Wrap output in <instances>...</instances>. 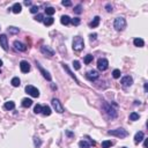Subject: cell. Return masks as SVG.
<instances>
[{
    "label": "cell",
    "mask_w": 148,
    "mask_h": 148,
    "mask_svg": "<svg viewBox=\"0 0 148 148\" xmlns=\"http://www.w3.org/2000/svg\"><path fill=\"white\" fill-rule=\"evenodd\" d=\"M87 79H89L90 81H95V80H97V79L100 78V74L97 71H95V70H92V71H89V72L87 73Z\"/></svg>",
    "instance_id": "cell-13"
},
{
    "label": "cell",
    "mask_w": 148,
    "mask_h": 148,
    "mask_svg": "<svg viewBox=\"0 0 148 148\" xmlns=\"http://www.w3.org/2000/svg\"><path fill=\"white\" fill-rule=\"evenodd\" d=\"M112 76H113L114 79H119V78H120V71H119V70H114L113 72H112Z\"/></svg>",
    "instance_id": "cell-35"
},
{
    "label": "cell",
    "mask_w": 148,
    "mask_h": 148,
    "mask_svg": "<svg viewBox=\"0 0 148 148\" xmlns=\"http://www.w3.org/2000/svg\"><path fill=\"white\" fill-rule=\"evenodd\" d=\"M93 59H94V57H93L92 54H87V56L85 57V64H86V65L90 64L93 61Z\"/></svg>",
    "instance_id": "cell-28"
},
{
    "label": "cell",
    "mask_w": 148,
    "mask_h": 148,
    "mask_svg": "<svg viewBox=\"0 0 148 148\" xmlns=\"http://www.w3.org/2000/svg\"><path fill=\"white\" fill-rule=\"evenodd\" d=\"M36 64H37V67H38V68H39V72H40V73H42V75H43V76H44V78H45V79H46V80H47V81H51V79H52V78H51V75H50V73H49V72H47V71H45V70H44V68H43V67H42V66H40V65H39V64H38V63H37V61H36Z\"/></svg>",
    "instance_id": "cell-15"
},
{
    "label": "cell",
    "mask_w": 148,
    "mask_h": 148,
    "mask_svg": "<svg viewBox=\"0 0 148 148\" xmlns=\"http://www.w3.org/2000/svg\"><path fill=\"white\" fill-rule=\"evenodd\" d=\"M95 145H96V142L90 139L89 137H86V139L81 140V141L79 142V146L81 148H89L90 146H95Z\"/></svg>",
    "instance_id": "cell-4"
},
{
    "label": "cell",
    "mask_w": 148,
    "mask_h": 148,
    "mask_svg": "<svg viewBox=\"0 0 148 148\" xmlns=\"http://www.w3.org/2000/svg\"><path fill=\"white\" fill-rule=\"evenodd\" d=\"M11 83H12V86H13V87H19V86L21 85V81H20V79H19L18 76H14V78L12 79Z\"/></svg>",
    "instance_id": "cell-26"
},
{
    "label": "cell",
    "mask_w": 148,
    "mask_h": 148,
    "mask_svg": "<svg viewBox=\"0 0 148 148\" xmlns=\"http://www.w3.org/2000/svg\"><path fill=\"white\" fill-rule=\"evenodd\" d=\"M43 20H44V16H43V14H37V15L35 16V21H37V22H42Z\"/></svg>",
    "instance_id": "cell-36"
},
{
    "label": "cell",
    "mask_w": 148,
    "mask_h": 148,
    "mask_svg": "<svg viewBox=\"0 0 148 148\" xmlns=\"http://www.w3.org/2000/svg\"><path fill=\"white\" fill-rule=\"evenodd\" d=\"M51 108L50 106H47V105H45V106H42V113L44 114V116H50L51 114Z\"/></svg>",
    "instance_id": "cell-25"
},
{
    "label": "cell",
    "mask_w": 148,
    "mask_h": 148,
    "mask_svg": "<svg viewBox=\"0 0 148 148\" xmlns=\"http://www.w3.org/2000/svg\"><path fill=\"white\" fill-rule=\"evenodd\" d=\"M51 103H52V106H53V109H54V110H56L57 112H58V113H63V112H64V106L61 105V103L59 102V100L52 98Z\"/></svg>",
    "instance_id": "cell-8"
},
{
    "label": "cell",
    "mask_w": 148,
    "mask_h": 148,
    "mask_svg": "<svg viewBox=\"0 0 148 148\" xmlns=\"http://www.w3.org/2000/svg\"><path fill=\"white\" fill-rule=\"evenodd\" d=\"M8 31L11 32V34H19V31H20V29L16 27H9L8 28Z\"/></svg>",
    "instance_id": "cell-34"
},
{
    "label": "cell",
    "mask_w": 148,
    "mask_h": 148,
    "mask_svg": "<svg viewBox=\"0 0 148 148\" xmlns=\"http://www.w3.org/2000/svg\"><path fill=\"white\" fill-rule=\"evenodd\" d=\"M40 52H42L43 54H45V56H47V57H53V54H54L53 50H52L50 46H46V45L40 46Z\"/></svg>",
    "instance_id": "cell-9"
},
{
    "label": "cell",
    "mask_w": 148,
    "mask_h": 148,
    "mask_svg": "<svg viewBox=\"0 0 148 148\" xmlns=\"http://www.w3.org/2000/svg\"><path fill=\"white\" fill-rule=\"evenodd\" d=\"M144 147H145V148L147 147V140H145V142H144Z\"/></svg>",
    "instance_id": "cell-45"
},
{
    "label": "cell",
    "mask_w": 148,
    "mask_h": 148,
    "mask_svg": "<svg viewBox=\"0 0 148 148\" xmlns=\"http://www.w3.org/2000/svg\"><path fill=\"white\" fill-rule=\"evenodd\" d=\"M81 22L80 18H74V19H71V23H72L73 26H79Z\"/></svg>",
    "instance_id": "cell-33"
},
{
    "label": "cell",
    "mask_w": 148,
    "mask_h": 148,
    "mask_svg": "<svg viewBox=\"0 0 148 148\" xmlns=\"http://www.w3.org/2000/svg\"><path fill=\"white\" fill-rule=\"evenodd\" d=\"M20 70L22 73H28L30 71V64L26 60H22L20 63Z\"/></svg>",
    "instance_id": "cell-14"
},
{
    "label": "cell",
    "mask_w": 148,
    "mask_h": 148,
    "mask_svg": "<svg viewBox=\"0 0 148 148\" xmlns=\"http://www.w3.org/2000/svg\"><path fill=\"white\" fill-rule=\"evenodd\" d=\"M103 109H104V111H105L106 113H108L109 116L111 117V118H116V117H117V111L114 110L113 108H112L111 104H109V103H103Z\"/></svg>",
    "instance_id": "cell-5"
},
{
    "label": "cell",
    "mask_w": 148,
    "mask_h": 148,
    "mask_svg": "<svg viewBox=\"0 0 148 148\" xmlns=\"http://www.w3.org/2000/svg\"><path fill=\"white\" fill-rule=\"evenodd\" d=\"M109 67V61L108 59L105 58H100L98 61H97V68H98L100 71H105L108 70Z\"/></svg>",
    "instance_id": "cell-7"
},
{
    "label": "cell",
    "mask_w": 148,
    "mask_h": 148,
    "mask_svg": "<svg viewBox=\"0 0 148 148\" xmlns=\"http://www.w3.org/2000/svg\"><path fill=\"white\" fill-rule=\"evenodd\" d=\"M123 148H126V147H123Z\"/></svg>",
    "instance_id": "cell-47"
},
{
    "label": "cell",
    "mask_w": 148,
    "mask_h": 148,
    "mask_svg": "<svg viewBox=\"0 0 148 148\" xmlns=\"http://www.w3.org/2000/svg\"><path fill=\"white\" fill-rule=\"evenodd\" d=\"M5 109H6V110H13L14 108H15V103H14L13 101H8V102H6V103H5Z\"/></svg>",
    "instance_id": "cell-23"
},
{
    "label": "cell",
    "mask_w": 148,
    "mask_h": 148,
    "mask_svg": "<svg viewBox=\"0 0 148 148\" xmlns=\"http://www.w3.org/2000/svg\"><path fill=\"white\" fill-rule=\"evenodd\" d=\"M53 22H54V19L52 18V16H49V18H45L44 20H43V23H44L46 27H49V26H51V24H53Z\"/></svg>",
    "instance_id": "cell-21"
},
{
    "label": "cell",
    "mask_w": 148,
    "mask_h": 148,
    "mask_svg": "<svg viewBox=\"0 0 148 148\" xmlns=\"http://www.w3.org/2000/svg\"><path fill=\"white\" fill-rule=\"evenodd\" d=\"M144 139H145V134H144V132H141V131L137 132V134L134 135V142H135V144H139V142H141Z\"/></svg>",
    "instance_id": "cell-16"
},
{
    "label": "cell",
    "mask_w": 148,
    "mask_h": 148,
    "mask_svg": "<svg viewBox=\"0 0 148 148\" xmlns=\"http://www.w3.org/2000/svg\"><path fill=\"white\" fill-rule=\"evenodd\" d=\"M74 13L75 14H81L82 13V6H81V5H76V6L74 7Z\"/></svg>",
    "instance_id": "cell-32"
},
{
    "label": "cell",
    "mask_w": 148,
    "mask_h": 148,
    "mask_svg": "<svg viewBox=\"0 0 148 148\" xmlns=\"http://www.w3.org/2000/svg\"><path fill=\"white\" fill-rule=\"evenodd\" d=\"M26 92H27V94H29L30 96L32 97H38L39 96V90L37 89L36 87H34V86H26Z\"/></svg>",
    "instance_id": "cell-6"
},
{
    "label": "cell",
    "mask_w": 148,
    "mask_h": 148,
    "mask_svg": "<svg viewBox=\"0 0 148 148\" xmlns=\"http://www.w3.org/2000/svg\"><path fill=\"white\" fill-rule=\"evenodd\" d=\"M120 83L124 86V87H130V86H132V83H133L132 76L127 75V76H124V78H121Z\"/></svg>",
    "instance_id": "cell-11"
},
{
    "label": "cell",
    "mask_w": 148,
    "mask_h": 148,
    "mask_svg": "<svg viewBox=\"0 0 148 148\" xmlns=\"http://www.w3.org/2000/svg\"><path fill=\"white\" fill-rule=\"evenodd\" d=\"M38 12V7L37 6H31V8H30V13L31 14H36Z\"/></svg>",
    "instance_id": "cell-40"
},
{
    "label": "cell",
    "mask_w": 148,
    "mask_h": 148,
    "mask_svg": "<svg viewBox=\"0 0 148 148\" xmlns=\"http://www.w3.org/2000/svg\"><path fill=\"white\" fill-rule=\"evenodd\" d=\"M85 46V40H83L82 37L80 36H75L73 39V50L74 51H81Z\"/></svg>",
    "instance_id": "cell-3"
},
{
    "label": "cell",
    "mask_w": 148,
    "mask_h": 148,
    "mask_svg": "<svg viewBox=\"0 0 148 148\" xmlns=\"http://www.w3.org/2000/svg\"><path fill=\"white\" fill-rule=\"evenodd\" d=\"M0 45H1V47L5 51L8 50V38H7V36L5 34L0 35Z\"/></svg>",
    "instance_id": "cell-10"
},
{
    "label": "cell",
    "mask_w": 148,
    "mask_h": 148,
    "mask_svg": "<svg viewBox=\"0 0 148 148\" xmlns=\"http://www.w3.org/2000/svg\"><path fill=\"white\" fill-rule=\"evenodd\" d=\"M11 9L13 11V13L19 14V13H21V11H22V5L19 4V2H15V4L13 5V7H12Z\"/></svg>",
    "instance_id": "cell-18"
},
{
    "label": "cell",
    "mask_w": 148,
    "mask_h": 148,
    "mask_svg": "<svg viewBox=\"0 0 148 148\" xmlns=\"http://www.w3.org/2000/svg\"><path fill=\"white\" fill-rule=\"evenodd\" d=\"M60 22H61V24H64V26L70 24L71 23V18L68 15H63L60 18Z\"/></svg>",
    "instance_id": "cell-20"
},
{
    "label": "cell",
    "mask_w": 148,
    "mask_h": 148,
    "mask_svg": "<svg viewBox=\"0 0 148 148\" xmlns=\"http://www.w3.org/2000/svg\"><path fill=\"white\" fill-rule=\"evenodd\" d=\"M73 67L75 68V70H80L81 68V65H80V61H78V60H74L73 61Z\"/></svg>",
    "instance_id": "cell-37"
},
{
    "label": "cell",
    "mask_w": 148,
    "mask_h": 148,
    "mask_svg": "<svg viewBox=\"0 0 148 148\" xmlns=\"http://www.w3.org/2000/svg\"><path fill=\"white\" fill-rule=\"evenodd\" d=\"M89 37H90V40H92V42H93V40H95V39H96V38H97V34H92Z\"/></svg>",
    "instance_id": "cell-42"
},
{
    "label": "cell",
    "mask_w": 148,
    "mask_h": 148,
    "mask_svg": "<svg viewBox=\"0 0 148 148\" xmlns=\"http://www.w3.org/2000/svg\"><path fill=\"white\" fill-rule=\"evenodd\" d=\"M66 134H67L68 137H73V135H74L72 132H70V131H66Z\"/></svg>",
    "instance_id": "cell-43"
},
{
    "label": "cell",
    "mask_w": 148,
    "mask_h": 148,
    "mask_svg": "<svg viewBox=\"0 0 148 148\" xmlns=\"http://www.w3.org/2000/svg\"><path fill=\"white\" fill-rule=\"evenodd\" d=\"M34 145H35V147L36 148H39L40 146H42V141H40L39 138H37V137L34 138Z\"/></svg>",
    "instance_id": "cell-29"
},
{
    "label": "cell",
    "mask_w": 148,
    "mask_h": 148,
    "mask_svg": "<svg viewBox=\"0 0 148 148\" xmlns=\"http://www.w3.org/2000/svg\"><path fill=\"white\" fill-rule=\"evenodd\" d=\"M100 21H101V18L100 16H95L94 19H93V21L90 22V28H97L100 24Z\"/></svg>",
    "instance_id": "cell-19"
},
{
    "label": "cell",
    "mask_w": 148,
    "mask_h": 148,
    "mask_svg": "<svg viewBox=\"0 0 148 148\" xmlns=\"http://www.w3.org/2000/svg\"><path fill=\"white\" fill-rule=\"evenodd\" d=\"M133 43H134V45L138 47H142L145 45V42L142 38H135V39L133 40Z\"/></svg>",
    "instance_id": "cell-24"
},
{
    "label": "cell",
    "mask_w": 148,
    "mask_h": 148,
    "mask_svg": "<svg viewBox=\"0 0 148 148\" xmlns=\"http://www.w3.org/2000/svg\"><path fill=\"white\" fill-rule=\"evenodd\" d=\"M61 5L65 6V7H70V6H72V2H71L70 0H63V1H61Z\"/></svg>",
    "instance_id": "cell-39"
},
{
    "label": "cell",
    "mask_w": 148,
    "mask_h": 148,
    "mask_svg": "<svg viewBox=\"0 0 148 148\" xmlns=\"http://www.w3.org/2000/svg\"><path fill=\"white\" fill-rule=\"evenodd\" d=\"M113 27L117 31H123L126 28V20L124 18H121V16H119V18H117L116 20H114Z\"/></svg>",
    "instance_id": "cell-2"
},
{
    "label": "cell",
    "mask_w": 148,
    "mask_h": 148,
    "mask_svg": "<svg viewBox=\"0 0 148 148\" xmlns=\"http://www.w3.org/2000/svg\"><path fill=\"white\" fill-rule=\"evenodd\" d=\"M112 146V141L110 140H105V141L102 142V148H109Z\"/></svg>",
    "instance_id": "cell-30"
},
{
    "label": "cell",
    "mask_w": 148,
    "mask_h": 148,
    "mask_svg": "<svg viewBox=\"0 0 148 148\" xmlns=\"http://www.w3.org/2000/svg\"><path fill=\"white\" fill-rule=\"evenodd\" d=\"M24 5H26V6H30V5H31V1H28V0H26Z\"/></svg>",
    "instance_id": "cell-44"
},
{
    "label": "cell",
    "mask_w": 148,
    "mask_h": 148,
    "mask_svg": "<svg viewBox=\"0 0 148 148\" xmlns=\"http://www.w3.org/2000/svg\"><path fill=\"white\" fill-rule=\"evenodd\" d=\"M108 134L109 135H114L117 138H120V139H124L128 135V132L124 128H116V130H111V131H108Z\"/></svg>",
    "instance_id": "cell-1"
},
{
    "label": "cell",
    "mask_w": 148,
    "mask_h": 148,
    "mask_svg": "<svg viewBox=\"0 0 148 148\" xmlns=\"http://www.w3.org/2000/svg\"><path fill=\"white\" fill-rule=\"evenodd\" d=\"M105 8H106V12H109V13H110V12H112V6H111L110 4H106Z\"/></svg>",
    "instance_id": "cell-41"
},
{
    "label": "cell",
    "mask_w": 148,
    "mask_h": 148,
    "mask_svg": "<svg viewBox=\"0 0 148 148\" xmlns=\"http://www.w3.org/2000/svg\"><path fill=\"white\" fill-rule=\"evenodd\" d=\"M139 119V113H137V112H132V113L130 114V120H138Z\"/></svg>",
    "instance_id": "cell-31"
},
{
    "label": "cell",
    "mask_w": 148,
    "mask_h": 148,
    "mask_svg": "<svg viewBox=\"0 0 148 148\" xmlns=\"http://www.w3.org/2000/svg\"><path fill=\"white\" fill-rule=\"evenodd\" d=\"M32 105V101L30 98H23L22 100V106L23 108H29Z\"/></svg>",
    "instance_id": "cell-22"
},
{
    "label": "cell",
    "mask_w": 148,
    "mask_h": 148,
    "mask_svg": "<svg viewBox=\"0 0 148 148\" xmlns=\"http://www.w3.org/2000/svg\"><path fill=\"white\" fill-rule=\"evenodd\" d=\"M45 13H46L47 15L51 16V15H53V14L56 13V9H54L53 7H47V8L45 9Z\"/></svg>",
    "instance_id": "cell-27"
},
{
    "label": "cell",
    "mask_w": 148,
    "mask_h": 148,
    "mask_svg": "<svg viewBox=\"0 0 148 148\" xmlns=\"http://www.w3.org/2000/svg\"><path fill=\"white\" fill-rule=\"evenodd\" d=\"M14 49L16 50V51H20V52H24L26 50H27V45H24L23 43L19 42V40H15L14 42Z\"/></svg>",
    "instance_id": "cell-12"
},
{
    "label": "cell",
    "mask_w": 148,
    "mask_h": 148,
    "mask_svg": "<svg viewBox=\"0 0 148 148\" xmlns=\"http://www.w3.org/2000/svg\"><path fill=\"white\" fill-rule=\"evenodd\" d=\"M63 67H64V70H65L66 72H67V73L71 75V78H73V79H74V81H75L76 83H79V85H80V82H79V80H78V79H76L75 74H73V73H72V71L70 70V67H68V66L66 65V64H63Z\"/></svg>",
    "instance_id": "cell-17"
},
{
    "label": "cell",
    "mask_w": 148,
    "mask_h": 148,
    "mask_svg": "<svg viewBox=\"0 0 148 148\" xmlns=\"http://www.w3.org/2000/svg\"><path fill=\"white\" fill-rule=\"evenodd\" d=\"M1 66H2V60L0 59V67H1Z\"/></svg>",
    "instance_id": "cell-46"
},
{
    "label": "cell",
    "mask_w": 148,
    "mask_h": 148,
    "mask_svg": "<svg viewBox=\"0 0 148 148\" xmlns=\"http://www.w3.org/2000/svg\"><path fill=\"white\" fill-rule=\"evenodd\" d=\"M34 112H35V113H40V112H42V106H40L39 104L35 105V108H34Z\"/></svg>",
    "instance_id": "cell-38"
}]
</instances>
